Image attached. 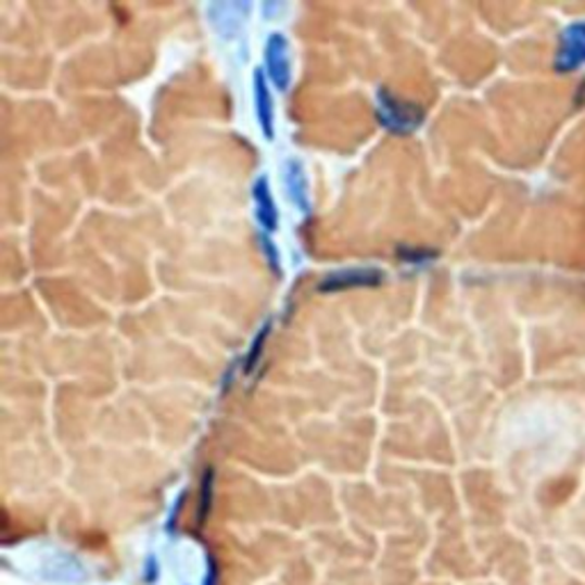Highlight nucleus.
<instances>
[{
    "label": "nucleus",
    "instance_id": "2",
    "mask_svg": "<svg viewBox=\"0 0 585 585\" xmlns=\"http://www.w3.org/2000/svg\"><path fill=\"white\" fill-rule=\"evenodd\" d=\"M554 67L558 74H572L585 67V21H576L560 33Z\"/></svg>",
    "mask_w": 585,
    "mask_h": 585
},
{
    "label": "nucleus",
    "instance_id": "10",
    "mask_svg": "<svg viewBox=\"0 0 585 585\" xmlns=\"http://www.w3.org/2000/svg\"><path fill=\"white\" fill-rule=\"evenodd\" d=\"M220 583V572H218V568H215V562H213V558H208V562H206V572H204V581H202V585H218Z\"/></svg>",
    "mask_w": 585,
    "mask_h": 585
},
{
    "label": "nucleus",
    "instance_id": "1",
    "mask_svg": "<svg viewBox=\"0 0 585 585\" xmlns=\"http://www.w3.org/2000/svg\"><path fill=\"white\" fill-rule=\"evenodd\" d=\"M376 115H378L380 126L386 128V131L394 133V136L415 133L425 119V111L421 105L405 101L389 90L378 92Z\"/></svg>",
    "mask_w": 585,
    "mask_h": 585
},
{
    "label": "nucleus",
    "instance_id": "3",
    "mask_svg": "<svg viewBox=\"0 0 585 585\" xmlns=\"http://www.w3.org/2000/svg\"><path fill=\"white\" fill-rule=\"evenodd\" d=\"M266 69L275 88L279 92H287L291 88V55H289V41L284 35H270L266 44Z\"/></svg>",
    "mask_w": 585,
    "mask_h": 585
},
{
    "label": "nucleus",
    "instance_id": "6",
    "mask_svg": "<svg viewBox=\"0 0 585 585\" xmlns=\"http://www.w3.org/2000/svg\"><path fill=\"white\" fill-rule=\"evenodd\" d=\"M252 194H254V206H256V220H258V225H262L266 231H275L277 229V208H275L272 194H270V186H268V179L266 177H258L254 181Z\"/></svg>",
    "mask_w": 585,
    "mask_h": 585
},
{
    "label": "nucleus",
    "instance_id": "8",
    "mask_svg": "<svg viewBox=\"0 0 585 585\" xmlns=\"http://www.w3.org/2000/svg\"><path fill=\"white\" fill-rule=\"evenodd\" d=\"M211 501H213V469H208L202 479V496H200V517L198 524H204L208 510H211Z\"/></svg>",
    "mask_w": 585,
    "mask_h": 585
},
{
    "label": "nucleus",
    "instance_id": "4",
    "mask_svg": "<svg viewBox=\"0 0 585 585\" xmlns=\"http://www.w3.org/2000/svg\"><path fill=\"white\" fill-rule=\"evenodd\" d=\"M384 279L382 270L378 268H351L332 272L320 281V291L332 293V291H345V289H357V287H378Z\"/></svg>",
    "mask_w": 585,
    "mask_h": 585
},
{
    "label": "nucleus",
    "instance_id": "9",
    "mask_svg": "<svg viewBox=\"0 0 585 585\" xmlns=\"http://www.w3.org/2000/svg\"><path fill=\"white\" fill-rule=\"evenodd\" d=\"M266 336H268V325H266L264 332L258 334V339H256V341H254V345H252V353H250V359H247V371H252L254 364H256V359H258V355H262V345H264Z\"/></svg>",
    "mask_w": 585,
    "mask_h": 585
},
{
    "label": "nucleus",
    "instance_id": "7",
    "mask_svg": "<svg viewBox=\"0 0 585 585\" xmlns=\"http://www.w3.org/2000/svg\"><path fill=\"white\" fill-rule=\"evenodd\" d=\"M287 190L293 204L302 211L309 208V183L305 177V169H302L300 161H289L287 163Z\"/></svg>",
    "mask_w": 585,
    "mask_h": 585
},
{
    "label": "nucleus",
    "instance_id": "5",
    "mask_svg": "<svg viewBox=\"0 0 585 585\" xmlns=\"http://www.w3.org/2000/svg\"><path fill=\"white\" fill-rule=\"evenodd\" d=\"M254 103H256V117L262 124L266 138H272V126H275V111H272V97L266 80V72L256 69L254 72Z\"/></svg>",
    "mask_w": 585,
    "mask_h": 585
}]
</instances>
